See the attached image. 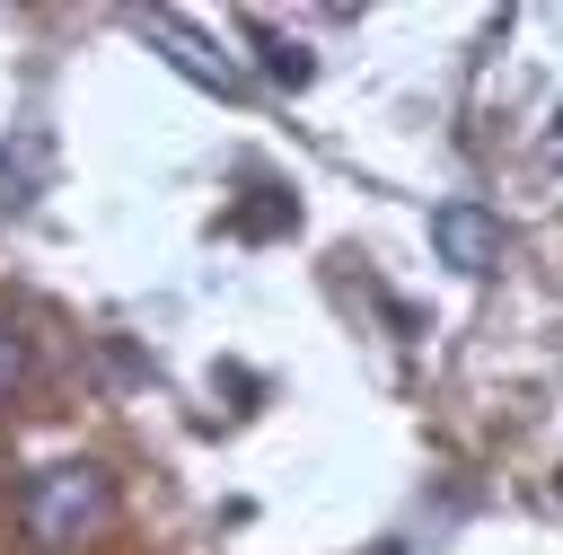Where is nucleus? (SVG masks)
<instances>
[{"mask_svg":"<svg viewBox=\"0 0 563 555\" xmlns=\"http://www.w3.org/2000/svg\"><path fill=\"white\" fill-rule=\"evenodd\" d=\"M141 35H150V44H158V53H167L194 88H220V97H238V88H246V79H238V62H229V53H211V44H202L176 9H141Z\"/></svg>","mask_w":563,"mask_h":555,"instance_id":"7ed1b4c3","label":"nucleus"},{"mask_svg":"<svg viewBox=\"0 0 563 555\" xmlns=\"http://www.w3.org/2000/svg\"><path fill=\"white\" fill-rule=\"evenodd\" d=\"M246 44L264 53V79H273V88H308V79H317V53H308L299 35H282V26L246 18Z\"/></svg>","mask_w":563,"mask_h":555,"instance_id":"20e7f679","label":"nucleus"},{"mask_svg":"<svg viewBox=\"0 0 563 555\" xmlns=\"http://www.w3.org/2000/svg\"><path fill=\"white\" fill-rule=\"evenodd\" d=\"M106 520H114V476L88 467V458L35 467L26 493H18V529H26V546H44V555H79L88 537H106Z\"/></svg>","mask_w":563,"mask_h":555,"instance_id":"f257e3e1","label":"nucleus"},{"mask_svg":"<svg viewBox=\"0 0 563 555\" xmlns=\"http://www.w3.org/2000/svg\"><path fill=\"white\" fill-rule=\"evenodd\" d=\"M431 247H440V264L449 273H493L501 264V211H484V203H431Z\"/></svg>","mask_w":563,"mask_h":555,"instance_id":"f03ea898","label":"nucleus"},{"mask_svg":"<svg viewBox=\"0 0 563 555\" xmlns=\"http://www.w3.org/2000/svg\"><path fill=\"white\" fill-rule=\"evenodd\" d=\"M44 159H53V150H44V132H18V159L0 150V211H26V203H35Z\"/></svg>","mask_w":563,"mask_h":555,"instance_id":"39448f33","label":"nucleus"},{"mask_svg":"<svg viewBox=\"0 0 563 555\" xmlns=\"http://www.w3.org/2000/svg\"><path fill=\"white\" fill-rule=\"evenodd\" d=\"M26 361H35V344H26V326L18 317H0V396L26 379Z\"/></svg>","mask_w":563,"mask_h":555,"instance_id":"423d86ee","label":"nucleus"}]
</instances>
